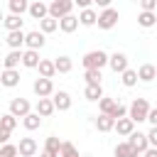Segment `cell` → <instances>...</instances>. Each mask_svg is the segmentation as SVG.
Masks as SVG:
<instances>
[{
	"instance_id": "1",
	"label": "cell",
	"mask_w": 157,
	"mask_h": 157,
	"mask_svg": "<svg viewBox=\"0 0 157 157\" xmlns=\"http://www.w3.org/2000/svg\"><path fill=\"white\" fill-rule=\"evenodd\" d=\"M108 56L110 54H105L101 49H93V52L83 54L81 64H83V69H103V66H108Z\"/></svg>"
},
{
	"instance_id": "2",
	"label": "cell",
	"mask_w": 157,
	"mask_h": 157,
	"mask_svg": "<svg viewBox=\"0 0 157 157\" xmlns=\"http://www.w3.org/2000/svg\"><path fill=\"white\" fill-rule=\"evenodd\" d=\"M147 113H150V103H147V98H135V101L130 103V108H128V115H130L135 123L147 120Z\"/></svg>"
},
{
	"instance_id": "3",
	"label": "cell",
	"mask_w": 157,
	"mask_h": 157,
	"mask_svg": "<svg viewBox=\"0 0 157 157\" xmlns=\"http://www.w3.org/2000/svg\"><path fill=\"white\" fill-rule=\"evenodd\" d=\"M74 10V0H52L49 2V15L54 20H61L64 15H71Z\"/></svg>"
},
{
	"instance_id": "4",
	"label": "cell",
	"mask_w": 157,
	"mask_h": 157,
	"mask_svg": "<svg viewBox=\"0 0 157 157\" xmlns=\"http://www.w3.org/2000/svg\"><path fill=\"white\" fill-rule=\"evenodd\" d=\"M101 29H113L118 25V10L115 7H103V12L98 15V22H96Z\"/></svg>"
},
{
	"instance_id": "5",
	"label": "cell",
	"mask_w": 157,
	"mask_h": 157,
	"mask_svg": "<svg viewBox=\"0 0 157 157\" xmlns=\"http://www.w3.org/2000/svg\"><path fill=\"white\" fill-rule=\"evenodd\" d=\"M32 91H34L39 98H49V96L54 93V83H52V78H44V76H39V78L32 83Z\"/></svg>"
},
{
	"instance_id": "6",
	"label": "cell",
	"mask_w": 157,
	"mask_h": 157,
	"mask_svg": "<svg viewBox=\"0 0 157 157\" xmlns=\"http://www.w3.org/2000/svg\"><path fill=\"white\" fill-rule=\"evenodd\" d=\"M128 142H130V145H132V147H135V150H137L140 155H142V152H145V150L150 147L147 132H140V130H132V132L128 135Z\"/></svg>"
},
{
	"instance_id": "7",
	"label": "cell",
	"mask_w": 157,
	"mask_h": 157,
	"mask_svg": "<svg viewBox=\"0 0 157 157\" xmlns=\"http://www.w3.org/2000/svg\"><path fill=\"white\" fill-rule=\"evenodd\" d=\"M10 113L17 115V118H25L27 113H32V105H29L27 98H12L10 101Z\"/></svg>"
},
{
	"instance_id": "8",
	"label": "cell",
	"mask_w": 157,
	"mask_h": 157,
	"mask_svg": "<svg viewBox=\"0 0 157 157\" xmlns=\"http://www.w3.org/2000/svg\"><path fill=\"white\" fill-rule=\"evenodd\" d=\"M108 66H110L115 74H123V71L128 69V56H125L123 52H113V54L108 56Z\"/></svg>"
},
{
	"instance_id": "9",
	"label": "cell",
	"mask_w": 157,
	"mask_h": 157,
	"mask_svg": "<svg viewBox=\"0 0 157 157\" xmlns=\"http://www.w3.org/2000/svg\"><path fill=\"white\" fill-rule=\"evenodd\" d=\"M25 47L27 49H42L44 47V32L42 29H34V32H27V37H25Z\"/></svg>"
},
{
	"instance_id": "10",
	"label": "cell",
	"mask_w": 157,
	"mask_h": 157,
	"mask_svg": "<svg viewBox=\"0 0 157 157\" xmlns=\"http://www.w3.org/2000/svg\"><path fill=\"white\" fill-rule=\"evenodd\" d=\"M0 83H2L5 88H15V86L20 83V71H17V69H2V71H0Z\"/></svg>"
},
{
	"instance_id": "11",
	"label": "cell",
	"mask_w": 157,
	"mask_h": 157,
	"mask_svg": "<svg viewBox=\"0 0 157 157\" xmlns=\"http://www.w3.org/2000/svg\"><path fill=\"white\" fill-rule=\"evenodd\" d=\"M27 12L32 15V20H44L49 15V5L44 0H34V2H29V10Z\"/></svg>"
},
{
	"instance_id": "12",
	"label": "cell",
	"mask_w": 157,
	"mask_h": 157,
	"mask_svg": "<svg viewBox=\"0 0 157 157\" xmlns=\"http://www.w3.org/2000/svg\"><path fill=\"white\" fill-rule=\"evenodd\" d=\"M25 37H27V32H22V29H12V32H7V47L10 49H22L25 47Z\"/></svg>"
},
{
	"instance_id": "13",
	"label": "cell",
	"mask_w": 157,
	"mask_h": 157,
	"mask_svg": "<svg viewBox=\"0 0 157 157\" xmlns=\"http://www.w3.org/2000/svg\"><path fill=\"white\" fill-rule=\"evenodd\" d=\"M52 101H54V108L56 110H69L71 108V96L66 91H54L52 93Z\"/></svg>"
},
{
	"instance_id": "14",
	"label": "cell",
	"mask_w": 157,
	"mask_h": 157,
	"mask_svg": "<svg viewBox=\"0 0 157 157\" xmlns=\"http://www.w3.org/2000/svg\"><path fill=\"white\" fill-rule=\"evenodd\" d=\"M113 130H118V135H123V137H128L132 130H135V120L130 118V115H125V118H118L115 120V128Z\"/></svg>"
},
{
	"instance_id": "15",
	"label": "cell",
	"mask_w": 157,
	"mask_h": 157,
	"mask_svg": "<svg viewBox=\"0 0 157 157\" xmlns=\"http://www.w3.org/2000/svg\"><path fill=\"white\" fill-rule=\"evenodd\" d=\"M17 150H20V157H34V155H37V142H34V137H22L20 145H17Z\"/></svg>"
},
{
	"instance_id": "16",
	"label": "cell",
	"mask_w": 157,
	"mask_h": 157,
	"mask_svg": "<svg viewBox=\"0 0 157 157\" xmlns=\"http://www.w3.org/2000/svg\"><path fill=\"white\" fill-rule=\"evenodd\" d=\"M137 25H140L142 29L155 27V25H157V15H155V10H142V12L137 15Z\"/></svg>"
},
{
	"instance_id": "17",
	"label": "cell",
	"mask_w": 157,
	"mask_h": 157,
	"mask_svg": "<svg viewBox=\"0 0 157 157\" xmlns=\"http://www.w3.org/2000/svg\"><path fill=\"white\" fill-rule=\"evenodd\" d=\"M78 25H81V22H78V17H76V15H64V17L59 20V29H61V32H66V34H71L74 29H78Z\"/></svg>"
},
{
	"instance_id": "18",
	"label": "cell",
	"mask_w": 157,
	"mask_h": 157,
	"mask_svg": "<svg viewBox=\"0 0 157 157\" xmlns=\"http://www.w3.org/2000/svg\"><path fill=\"white\" fill-rule=\"evenodd\" d=\"M39 52L37 49H25L22 52V66H27V69H37L39 66Z\"/></svg>"
},
{
	"instance_id": "19",
	"label": "cell",
	"mask_w": 157,
	"mask_h": 157,
	"mask_svg": "<svg viewBox=\"0 0 157 157\" xmlns=\"http://www.w3.org/2000/svg\"><path fill=\"white\" fill-rule=\"evenodd\" d=\"M78 22H81L83 27H93V25L98 22V12H96L93 7H86V10L78 12Z\"/></svg>"
},
{
	"instance_id": "20",
	"label": "cell",
	"mask_w": 157,
	"mask_h": 157,
	"mask_svg": "<svg viewBox=\"0 0 157 157\" xmlns=\"http://www.w3.org/2000/svg\"><path fill=\"white\" fill-rule=\"evenodd\" d=\"M22 64V52L20 49H10V54L2 59V69H17Z\"/></svg>"
},
{
	"instance_id": "21",
	"label": "cell",
	"mask_w": 157,
	"mask_h": 157,
	"mask_svg": "<svg viewBox=\"0 0 157 157\" xmlns=\"http://www.w3.org/2000/svg\"><path fill=\"white\" fill-rule=\"evenodd\" d=\"M137 78L145 81V83L155 81V78H157V69H155V64H142V66L137 69Z\"/></svg>"
},
{
	"instance_id": "22",
	"label": "cell",
	"mask_w": 157,
	"mask_h": 157,
	"mask_svg": "<svg viewBox=\"0 0 157 157\" xmlns=\"http://www.w3.org/2000/svg\"><path fill=\"white\" fill-rule=\"evenodd\" d=\"M34 110H37L42 118H49L56 108H54V101H52V98H39V101H37V105H34Z\"/></svg>"
},
{
	"instance_id": "23",
	"label": "cell",
	"mask_w": 157,
	"mask_h": 157,
	"mask_svg": "<svg viewBox=\"0 0 157 157\" xmlns=\"http://www.w3.org/2000/svg\"><path fill=\"white\" fill-rule=\"evenodd\" d=\"M96 128H98L101 132H110V130L115 128V118L108 115V113H101V115L96 118Z\"/></svg>"
},
{
	"instance_id": "24",
	"label": "cell",
	"mask_w": 157,
	"mask_h": 157,
	"mask_svg": "<svg viewBox=\"0 0 157 157\" xmlns=\"http://www.w3.org/2000/svg\"><path fill=\"white\" fill-rule=\"evenodd\" d=\"M137 155H140V152H137V150H135L128 140L115 145V157H137Z\"/></svg>"
},
{
	"instance_id": "25",
	"label": "cell",
	"mask_w": 157,
	"mask_h": 157,
	"mask_svg": "<svg viewBox=\"0 0 157 157\" xmlns=\"http://www.w3.org/2000/svg\"><path fill=\"white\" fill-rule=\"evenodd\" d=\"M54 66H56V74H69L74 69V61H71V56H56Z\"/></svg>"
},
{
	"instance_id": "26",
	"label": "cell",
	"mask_w": 157,
	"mask_h": 157,
	"mask_svg": "<svg viewBox=\"0 0 157 157\" xmlns=\"http://www.w3.org/2000/svg\"><path fill=\"white\" fill-rule=\"evenodd\" d=\"M83 96H86L88 101H101V98H103V88H101V83H86Z\"/></svg>"
},
{
	"instance_id": "27",
	"label": "cell",
	"mask_w": 157,
	"mask_h": 157,
	"mask_svg": "<svg viewBox=\"0 0 157 157\" xmlns=\"http://www.w3.org/2000/svg\"><path fill=\"white\" fill-rule=\"evenodd\" d=\"M22 125L27 128V130H37L39 125H42V115L34 110V113H27L25 118H22Z\"/></svg>"
},
{
	"instance_id": "28",
	"label": "cell",
	"mask_w": 157,
	"mask_h": 157,
	"mask_svg": "<svg viewBox=\"0 0 157 157\" xmlns=\"http://www.w3.org/2000/svg\"><path fill=\"white\" fill-rule=\"evenodd\" d=\"M39 29H42L44 34H52L54 29H59V20H54L52 15H47L44 20H39Z\"/></svg>"
},
{
	"instance_id": "29",
	"label": "cell",
	"mask_w": 157,
	"mask_h": 157,
	"mask_svg": "<svg viewBox=\"0 0 157 157\" xmlns=\"http://www.w3.org/2000/svg\"><path fill=\"white\" fill-rule=\"evenodd\" d=\"M37 69H39V76H44V78H52V76L56 74V66H54V61H49V59H42Z\"/></svg>"
},
{
	"instance_id": "30",
	"label": "cell",
	"mask_w": 157,
	"mask_h": 157,
	"mask_svg": "<svg viewBox=\"0 0 157 157\" xmlns=\"http://www.w3.org/2000/svg\"><path fill=\"white\" fill-rule=\"evenodd\" d=\"M22 22H25V20H22V15H12V12H10V15L5 17V22H2V25L7 27V32H12V29H22Z\"/></svg>"
},
{
	"instance_id": "31",
	"label": "cell",
	"mask_w": 157,
	"mask_h": 157,
	"mask_svg": "<svg viewBox=\"0 0 157 157\" xmlns=\"http://www.w3.org/2000/svg\"><path fill=\"white\" fill-rule=\"evenodd\" d=\"M120 76H123V78H120V81H123V86H128V88H132V86L140 81V78H137V71H132L130 66H128V69H125Z\"/></svg>"
},
{
	"instance_id": "32",
	"label": "cell",
	"mask_w": 157,
	"mask_h": 157,
	"mask_svg": "<svg viewBox=\"0 0 157 157\" xmlns=\"http://www.w3.org/2000/svg\"><path fill=\"white\" fill-rule=\"evenodd\" d=\"M0 128H5V130H15L17 128V115H12V113H5V115H0Z\"/></svg>"
},
{
	"instance_id": "33",
	"label": "cell",
	"mask_w": 157,
	"mask_h": 157,
	"mask_svg": "<svg viewBox=\"0 0 157 157\" xmlns=\"http://www.w3.org/2000/svg\"><path fill=\"white\" fill-rule=\"evenodd\" d=\"M29 10V2L27 0H10V12L12 15H22Z\"/></svg>"
},
{
	"instance_id": "34",
	"label": "cell",
	"mask_w": 157,
	"mask_h": 157,
	"mask_svg": "<svg viewBox=\"0 0 157 157\" xmlns=\"http://www.w3.org/2000/svg\"><path fill=\"white\" fill-rule=\"evenodd\" d=\"M83 78H86V83H101V69H86L83 71Z\"/></svg>"
},
{
	"instance_id": "35",
	"label": "cell",
	"mask_w": 157,
	"mask_h": 157,
	"mask_svg": "<svg viewBox=\"0 0 157 157\" xmlns=\"http://www.w3.org/2000/svg\"><path fill=\"white\" fill-rule=\"evenodd\" d=\"M59 157H81L78 150L71 145V142H61V150H59Z\"/></svg>"
},
{
	"instance_id": "36",
	"label": "cell",
	"mask_w": 157,
	"mask_h": 157,
	"mask_svg": "<svg viewBox=\"0 0 157 157\" xmlns=\"http://www.w3.org/2000/svg\"><path fill=\"white\" fill-rule=\"evenodd\" d=\"M115 103H118V101H113V98H105V96H103V98L98 101V108H101V113H108V115H110V110L115 108Z\"/></svg>"
},
{
	"instance_id": "37",
	"label": "cell",
	"mask_w": 157,
	"mask_h": 157,
	"mask_svg": "<svg viewBox=\"0 0 157 157\" xmlns=\"http://www.w3.org/2000/svg\"><path fill=\"white\" fill-rule=\"evenodd\" d=\"M20 155V150H17V145H0V157H17Z\"/></svg>"
},
{
	"instance_id": "38",
	"label": "cell",
	"mask_w": 157,
	"mask_h": 157,
	"mask_svg": "<svg viewBox=\"0 0 157 157\" xmlns=\"http://www.w3.org/2000/svg\"><path fill=\"white\" fill-rule=\"evenodd\" d=\"M110 115H113L115 120H118V118H125V115H128V108H125L123 103H115V108L110 110Z\"/></svg>"
},
{
	"instance_id": "39",
	"label": "cell",
	"mask_w": 157,
	"mask_h": 157,
	"mask_svg": "<svg viewBox=\"0 0 157 157\" xmlns=\"http://www.w3.org/2000/svg\"><path fill=\"white\" fill-rule=\"evenodd\" d=\"M44 147H49V150H56V152H59V150H61V142H59V137H56V135H49Z\"/></svg>"
},
{
	"instance_id": "40",
	"label": "cell",
	"mask_w": 157,
	"mask_h": 157,
	"mask_svg": "<svg viewBox=\"0 0 157 157\" xmlns=\"http://www.w3.org/2000/svg\"><path fill=\"white\" fill-rule=\"evenodd\" d=\"M147 140H150V147H157V125H152V128H150Z\"/></svg>"
},
{
	"instance_id": "41",
	"label": "cell",
	"mask_w": 157,
	"mask_h": 157,
	"mask_svg": "<svg viewBox=\"0 0 157 157\" xmlns=\"http://www.w3.org/2000/svg\"><path fill=\"white\" fill-rule=\"evenodd\" d=\"M142 10H157V0H140L137 2Z\"/></svg>"
},
{
	"instance_id": "42",
	"label": "cell",
	"mask_w": 157,
	"mask_h": 157,
	"mask_svg": "<svg viewBox=\"0 0 157 157\" xmlns=\"http://www.w3.org/2000/svg\"><path fill=\"white\" fill-rule=\"evenodd\" d=\"M7 142H10V130L0 128V145H7Z\"/></svg>"
},
{
	"instance_id": "43",
	"label": "cell",
	"mask_w": 157,
	"mask_h": 157,
	"mask_svg": "<svg viewBox=\"0 0 157 157\" xmlns=\"http://www.w3.org/2000/svg\"><path fill=\"white\" fill-rule=\"evenodd\" d=\"M147 120H150L152 125H157V105H155V108H150V113H147Z\"/></svg>"
},
{
	"instance_id": "44",
	"label": "cell",
	"mask_w": 157,
	"mask_h": 157,
	"mask_svg": "<svg viewBox=\"0 0 157 157\" xmlns=\"http://www.w3.org/2000/svg\"><path fill=\"white\" fill-rule=\"evenodd\" d=\"M39 157H59V152H56V150H49V147H44Z\"/></svg>"
},
{
	"instance_id": "45",
	"label": "cell",
	"mask_w": 157,
	"mask_h": 157,
	"mask_svg": "<svg viewBox=\"0 0 157 157\" xmlns=\"http://www.w3.org/2000/svg\"><path fill=\"white\" fill-rule=\"evenodd\" d=\"M74 5H78L81 10H86V7H91V5H93V0H74Z\"/></svg>"
},
{
	"instance_id": "46",
	"label": "cell",
	"mask_w": 157,
	"mask_h": 157,
	"mask_svg": "<svg viewBox=\"0 0 157 157\" xmlns=\"http://www.w3.org/2000/svg\"><path fill=\"white\" fill-rule=\"evenodd\" d=\"M142 157H157V147H147V150L142 152Z\"/></svg>"
},
{
	"instance_id": "47",
	"label": "cell",
	"mask_w": 157,
	"mask_h": 157,
	"mask_svg": "<svg viewBox=\"0 0 157 157\" xmlns=\"http://www.w3.org/2000/svg\"><path fill=\"white\" fill-rule=\"evenodd\" d=\"M98 7H110V0H93Z\"/></svg>"
},
{
	"instance_id": "48",
	"label": "cell",
	"mask_w": 157,
	"mask_h": 157,
	"mask_svg": "<svg viewBox=\"0 0 157 157\" xmlns=\"http://www.w3.org/2000/svg\"><path fill=\"white\" fill-rule=\"evenodd\" d=\"M0 22H5V17H2V10H0Z\"/></svg>"
},
{
	"instance_id": "49",
	"label": "cell",
	"mask_w": 157,
	"mask_h": 157,
	"mask_svg": "<svg viewBox=\"0 0 157 157\" xmlns=\"http://www.w3.org/2000/svg\"><path fill=\"white\" fill-rule=\"evenodd\" d=\"M132 2H140V0H132Z\"/></svg>"
},
{
	"instance_id": "50",
	"label": "cell",
	"mask_w": 157,
	"mask_h": 157,
	"mask_svg": "<svg viewBox=\"0 0 157 157\" xmlns=\"http://www.w3.org/2000/svg\"><path fill=\"white\" fill-rule=\"evenodd\" d=\"M0 64H2V59H0Z\"/></svg>"
},
{
	"instance_id": "51",
	"label": "cell",
	"mask_w": 157,
	"mask_h": 157,
	"mask_svg": "<svg viewBox=\"0 0 157 157\" xmlns=\"http://www.w3.org/2000/svg\"><path fill=\"white\" fill-rule=\"evenodd\" d=\"M155 69H157V64H155Z\"/></svg>"
},
{
	"instance_id": "52",
	"label": "cell",
	"mask_w": 157,
	"mask_h": 157,
	"mask_svg": "<svg viewBox=\"0 0 157 157\" xmlns=\"http://www.w3.org/2000/svg\"><path fill=\"white\" fill-rule=\"evenodd\" d=\"M49 2H52V0H49Z\"/></svg>"
}]
</instances>
